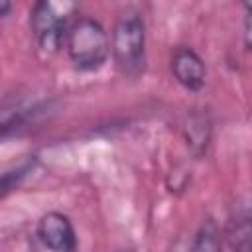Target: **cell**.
<instances>
[{
  "instance_id": "11",
  "label": "cell",
  "mask_w": 252,
  "mask_h": 252,
  "mask_svg": "<svg viewBox=\"0 0 252 252\" xmlns=\"http://www.w3.org/2000/svg\"><path fill=\"white\" fill-rule=\"evenodd\" d=\"M10 6H12V0H0V18L10 12Z\"/></svg>"
},
{
  "instance_id": "5",
  "label": "cell",
  "mask_w": 252,
  "mask_h": 252,
  "mask_svg": "<svg viewBox=\"0 0 252 252\" xmlns=\"http://www.w3.org/2000/svg\"><path fill=\"white\" fill-rule=\"evenodd\" d=\"M169 69L173 79L177 81V85H181L185 91L197 93L203 89L205 79H207V67L203 57L187 47V45H179L171 51V59H169Z\"/></svg>"
},
{
  "instance_id": "7",
  "label": "cell",
  "mask_w": 252,
  "mask_h": 252,
  "mask_svg": "<svg viewBox=\"0 0 252 252\" xmlns=\"http://www.w3.org/2000/svg\"><path fill=\"white\" fill-rule=\"evenodd\" d=\"M250 236H252V226H250V213L246 207H240L236 215L228 219L226 224V240L228 246L234 250L248 252L250 250Z\"/></svg>"
},
{
  "instance_id": "10",
  "label": "cell",
  "mask_w": 252,
  "mask_h": 252,
  "mask_svg": "<svg viewBox=\"0 0 252 252\" xmlns=\"http://www.w3.org/2000/svg\"><path fill=\"white\" fill-rule=\"evenodd\" d=\"M28 171H30V165H22V167H18V169H14V171L4 173V175L0 177V199L6 197L12 189H16L18 183L24 179V175H26Z\"/></svg>"
},
{
  "instance_id": "4",
  "label": "cell",
  "mask_w": 252,
  "mask_h": 252,
  "mask_svg": "<svg viewBox=\"0 0 252 252\" xmlns=\"http://www.w3.org/2000/svg\"><path fill=\"white\" fill-rule=\"evenodd\" d=\"M35 236L41 246L53 252H71L77 248V234L73 222L67 215L59 211H49L37 220Z\"/></svg>"
},
{
  "instance_id": "3",
  "label": "cell",
  "mask_w": 252,
  "mask_h": 252,
  "mask_svg": "<svg viewBox=\"0 0 252 252\" xmlns=\"http://www.w3.org/2000/svg\"><path fill=\"white\" fill-rule=\"evenodd\" d=\"M79 0H35L32 8V33L35 45L45 55H55L63 43L73 22Z\"/></svg>"
},
{
  "instance_id": "9",
  "label": "cell",
  "mask_w": 252,
  "mask_h": 252,
  "mask_svg": "<svg viewBox=\"0 0 252 252\" xmlns=\"http://www.w3.org/2000/svg\"><path fill=\"white\" fill-rule=\"evenodd\" d=\"M28 114H30V108H26L22 104L0 106V140L8 138L10 134L24 128V124L28 122Z\"/></svg>"
},
{
  "instance_id": "12",
  "label": "cell",
  "mask_w": 252,
  "mask_h": 252,
  "mask_svg": "<svg viewBox=\"0 0 252 252\" xmlns=\"http://www.w3.org/2000/svg\"><path fill=\"white\" fill-rule=\"evenodd\" d=\"M242 6H244L246 12H250V0H242Z\"/></svg>"
},
{
  "instance_id": "6",
  "label": "cell",
  "mask_w": 252,
  "mask_h": 252,
  "mask_svg": "<svg viewBox=\"0 0 252 252\" xmlns=\"http://www.w3.org/2000/svg\"><path fill=\"white\" fill-rule=\"evenodd\" d=\"M181 132H183V140H185L191 156L201 159L207 154V150L211 146V136H213V122H211L209 112L191 110L183 120Z\"/></svg>"
},
{
  "instance_id": "2",
  "label": "cell",
  "mask_w": 252,
  "mask_h": 252,
  "mask_svg": "<svg viewBox=\"0 0 252 252\" xmlns=\"http://www.w3.org/2000/svg\"><path fill=\"white\" fill-rule=\"evenodd\" d=\"M65 49L69 61L79 71H98L110 55V37L104 26L89 16L71 22L65 35Z\"/></svg>"
},
{
  "instance_id": "8",
  "label": "cell",
  "mask_w": 252,
  "mask_h": 252,
  "mask_svg": "<svg viewBox=\"0 0 252 252\" xmlns=\"http://www.w3.org/2000/svg\"><path fill=\"white\" fill-rule=\"evenodd\" d=\"M220 246H222L220 228H219V224L211 217H207L201 222V226L197 228L189 248L191 250H220Z\"/></svg>"
},
{
  "instance_id": "1",
  "label": "cell",
  "mask_w": 252,
  "mask_h": 252,
  "mask_svg": "<svg viewBox=\"0 0 252 252\" xmlns=\"http://www.w3.org/2000/svg\"><path fill=\"white\" fill-rule=\"evenodd\" d=\"M110 55L120 77L136 81L146 71V22L140 12L118 16L110 35Z\"/></svg>"
}]
</instances>
